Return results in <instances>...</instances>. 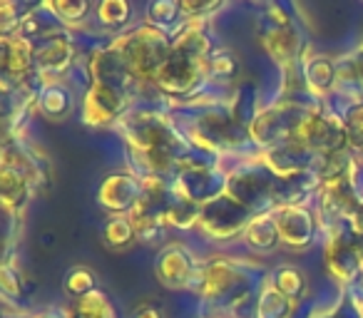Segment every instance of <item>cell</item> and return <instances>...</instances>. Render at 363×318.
<instances>
[{"instance_id": "cell-15", "label": "cell", "mask_w": 363, "mask_h": 318, "mask_svg": "<svg viewBox=\"0 0 363 318\" xmlns=\"http://www.w3.org/2000/svg\"><path fill=\"white\" fill-rule=\"evenodd\" d=\"M306 80L311 82L313 90L323 92L333 85V65L326 60H313L306 67Z\"/></svg>"}, {"instance_id": "cell-5", "label": "cell", "mask_w": 363, "mask_h": 318, "mask_svg": "<svg viewBox=\"0 0 363 318\" xmlns=\"http://www.w3.org/2000/svg\"><path fill=\"white\" fill-rule=\"evenodd\" d=\"M277 229L281 242L291 244V246H306L313 237V219L306 209L284 207L277 214Z\"/></svg>"}, {"instance_id": "cell-8", "label": "cell", "mask_w": 363, "mask_h": 318, "mask_svg": "<svg viewBox=\"0 0 363 318\" xmlns=\"http://www.w3.org/2000/svg\"><path fill=\"white\" fill-rule=\"evenodd\" d=\"M30 57L35 55H33L28 40H11V38L3 40V67H6V72H23L30 65Z\"/></svg>"}, {"instance_id": "cell-4", "label": "cell", "mask_w": 363, "mask_h": 318, "mask_svg": "<svg viewBox=\"0 0 363 318\" xmlns=\"http://www.w3.org/2000/svg\"><path fill=\"white\" fill-rule=\"evenodd\" d=\"M97 197H100V202L105 204V207L115 209V212H122V209H130L140 204L142 184H140V179H135V177L115 174V177H110L102 184Z\"/></svg>"}, {"instance_id": "cell-9", "label": "cell", "mask_w": 363, "mask_h": 318, "mask_svg": "<svg viewBox=\"0 0 363 318\" xmlns=\"http://www.w3.org/2000/svg\"><path fill=\"white\" fill-rule=\"evenodd\" d=\"M3 199H6V207H18V204L26 202L28 197V177L23 172L13 167H3Z\"/></svg>"}, {"instance_id": "cell-12", "label": "cell", "mask_w": 363, "mask_h": 318, "mask_svg": "<svg viewBox=\"0 0 363 318\" xmlns=\"http://www.w3.org/2000/svg\"><path fill=\"white\" fill-rule=\"evenodd\" d=\"M247 239L252 246H259V249H272L274 244L279 242V229H277V219H269V217H262L249 227L247 232Z\"/></svg>"}, {"instance_id": "cell-1", "label": "cell", "mask_w": 363, "mask_h": 318, "mask_svg": "<svg viewBox=\"0 0 363 318\" xmlns=\"http://www.w3.org/2000/svg\"><path fill=\"white\" fill-rule=\"evenodd\" d=\"M204 50H207L204 35H199L197 30L187 33V35L179 40V45L169 52V57H167V62L162 65V70L157 72V77H155L157 85L164 92H172V95L187 92L189 87L197 82Z\"/></svg>"}, {"instance_id": "cell-6", "label": "cell", "mask_w": 363, "mask_h": 318, "mask_svg": "<svg viewBox=\"0 0 363 318\" xmlns=\"http://www.w3.org/2000/svg\"><path fill=\"white\" fill-rule=\"evenodd\" d=\"M157 273L162 276V281L177 286V283H184L192 276V259L184 249L172 246L162 254L160 263H157Z\"/></svg>"}, {"instance_id": "cell-18", "label": "cell", "mask_w": 363, "mask_h": 318, "mask_svg": "<svg viewBox=\"0 0 363 318\" xmlns=\"http://www.w3.org/2000/svg\"><path fill=\"white\" fill-rule=\"evenodd\" d=\"M97 16H100V21L107 23V25H117V23L127 21V16H130V6L122 3V0H105V3L97 8Z\"/></svg>"}, {"instance_id": "cell-11", "label": "cell", "mask_w": 363, "mask_h": 318, "mask_svg": "<svg viewBox=\"0 0 363 318\" xmlns=\"http://www.w3.org/2000/svg\"><path fill=\"white\" fill-rule=\"evenodd\" d=\"M72 318H115V313H112L110 303H107V298L102 293L92 291L90 296L77 301Z\"/></svg>"}, {"instance_id": "cell-2", "label": "cell", "mask_w": 363, "mask_h": 318, "mask_svg": "<svg viewBox=\"0 0 363 318\" xmlns=\"http://www.w3.org/2000/svg\"><path fill=\"white\" fill-rule=\"evenodd\" d=\"M120 57L127 62L132 75L137 77H157L162 65L169 57V47H167L164 38L155 30H140L135 35L125 38V42L117 45Z\"/></svg>"}, {"instance_id": "cell-20", "label": "cell", "mask_w": 363, "mask_h": 318, "mask_svg": "<svg viewBox=\"0 0 363 318\" xmlns=\"http://www.w3.org/2000/svg\"><path fill=\"white\" fill-rule=\"evenodd\" d=\"M348 137L353 140V144H358L363 149V107H358L351 117V125H348Z\"/></svg>"}, {"instance_id": "cell-3", "label": "cell", "mask_w": 363, "mask_h": 318, "mask_svg": "<svg viewBox=\"0 0 363 318\" xmlns=\"http://www.w3.org/2000/svg\"><path fill=\"white\" fill-rule=\"evenodd\" d=\"M296 137H301L306 144L316 147V149H321V152H333L341 147L346 132H343V127L338 125L333 117L313 115L296 127Z\"/></svg>"}, {"instance_id": "cell-17", "label": "cell", "mask_w": 363, "mask_h": 318, "mask_svg": "<svg viewBox=\"0 0 363 318\" xmlns=\"http://www.w3.org/2000/svg\"><path fill=\"white\" fill-rule=\"evenodd\" d=\"M277 291H281L289 298H296L303 291V276L296 268H281L277 273Z\"/></svg>"}, {"instance_id": "cell-14", "label": "cell", "mask_w": 363, "mask_h": 318, "mask_svg": "<svg viewBox=\"0 0 363 318\" xmlns=\"http://www.w3.org/2000/svg\"><path fill=\"white\" fill-rule=\"evenodd\" d=\"M40 110L48 117H62L70 110V95L62 87H48L40 97Z\"/></svg>"}, {"instance_id": "cell-7", "label": "cell", "mask_w": 363, "mask_h": 318, "mask_svg": "<svg viewBox=\"0 0 363 318\" xmlns=\"http://www.w3.org/2000/svg\"><path fill=\"white\" fill-rule=\"evenodd\" d=\"M72 57V47L67 40L62 38H52L48 40L40 50L35 52V62L43 67V70H62V67L70 62Z\"/></svg>"}, {"instance_id": "cell-13", "label": "cell", "mask_w": 363, "mask_h": 318, "mask_svg": "<svg viewBox=\"0 0 363 318\" xmlns=\"http://www.w3.org/2000/svg\"><path fill=\"white\" fill-rule=\"evenodd\" d=\"M102 232H105V239L110 246H125L135 237V224H132V219L117 214V217H110V222L105 224Z\"/></svg>"}, {"instance_id": "cell-16", "label": "cell", "mask_w": 363, "mask_h": 318, "mask_svg": "<svg viewBox=\"0 0 363 318\" xmlns=\"http://www.w3.org/2000/svg\"><path fill=\"white\" fill-rule=\"evenodd\" d=\"M92 286H95V278H92V273L87 271V268H75V271H70V276L65 278V291L77 298L90 296Z\"/></svg>"}, {"instance_id": "cell-21", "label": "cell", "mask_w": 363, "mask_h": 318, "mask_svg": "<svg viewBox=\"0 0 363 318\" xmlns=\"http://www.w3.org/2000/svg\"><path fill=\"white\" fill-rule=\"evenodd\" d=\"M177 11H179V6H174V3H155V6L150 8V16L162 18V23H172Z\"/></svg>"}, {"instance_id": "cell-10", "label": "cell", "mask_w": 363, "mask_h": 318, "mask_svg": "<svg viewBox=\"0 0 363 318\" xmlns=\"http://www.w3.org/2000/svg\"><path fill=\"white\" fill-rule=\"evenodd\" d=\"M289 313H291V298L284 296L277 288H272V291H267L259 298V318H289Z\"/></svg>"}, {"instance_id": "cell-22", "label": "cell", "mask_w": 363, "mask_h": 318, "mask_svg": "<svg viewBox=\"0 0 363 318\" xmlns=\"http://www.w3.org/2000/svg\"><path fill=\"white\" fill-rule=\"evenodd\" d=\"M135 318H160V313H157L155 308L145 306V308H140V311H137V316H135Z\"/></svg>"}, {"instance_id": "cell-19", "label": "cell", "mask_w": 363, "mask_h": 318, "mask_svg": "<svg viewBox=\"0 0 363 318\" xmlns=\"http://www.w3.org/2000/svg\"><path fill=\"white\" fill-rule=\"evenodd\" d=\"M52 11H55L62 21H80L87 13V3H55Z\"/></svg>"}]
</instances>
